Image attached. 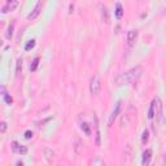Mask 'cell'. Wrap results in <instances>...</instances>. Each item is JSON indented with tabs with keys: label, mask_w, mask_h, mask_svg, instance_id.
Listing matches in <instances>:
<instances>
[{
	"label": "cell",
	"mask_w": 166,
	"mask_h": 166,
	"mask_svg": "<svg viewBox=\"0 0 166 166\" xmlns=\"http://www.w3.org/2000/svg\"><path fill=\"white\" fill-rule=\"evenodd\" d=\"M141 71H143L141 66H135V68L130 69L129 71H126V73L118 75L116 78V84L117 86H122V84H129V83L135 82L141 75Z\"/></svg>",
	"instance_id": "6da1fadb"
},
{
	"label": "cell",
	"mask_w": 166,
	"mask_h": 166,
	"mask_svg": "<svg viewBox=\"0 0 166 166\" xmlns=\"http://www.w3.org/2000/svg\"><path fill=\"white\" fill-rule=\"evenodd\" d=\"M101 90V82H100V78L97 75H93L91 78V83H90V91H91L92 95H99Z\"/></svg>",
	"instance_id": "7a4b0ae2"
},
{
	"label": "cell",
	"mask_w": 166,
	"mask_h": 166,
	"mask_svg": "<svg viewBox=\"0 0 166 166\" xmlns=\"http://www.w3.org/2000/svg\"><path fill=\"white\" fill-rule=\"evenodd\" d=\"M152 149H146L143 152V157H141V165L143 166H148L149 165V162H150V160H152Z\"/></svg>",
	"instance_id": "3957f363"
},
{
	"label": "cell",
	"mask_w": 166,
	"mask_h": 166,
	"mask_svg": "<svg viewBox=\"0 0 166 166\" xmlns=\"http://www.w3.org/2000/svg\"><path fill=\"white\" fill-rule=\"evenodd\" d=\"M121 107H122V101H117V104H116V108H114V110H113V113H112V116H110V118H109V126L113 125V122H114V119L118 117V114L121 113Z\"/></svg>",
	"instance_id": "277c9868"
},
{
	"label": "cell",
	"mask_w": 166,
	"mask_h": 166,
	"mask_svg": "<svg viewBox=\"0 0 166 166\" xmlns=\"http://www.w3.org/2000/svg\"><path fill=\"white\" fill-rule=\"evenodd\" d=\"M40 11H42V1H38L37 5H35V8L31 11V13L28 14V20H35L39 16Z\"/></svg>",
	"instance_id": "5b68a950"
},
{
	"label": "cell",
	"mask_w": 166,
	"mask_h": 166,
	"mask_svg": "<svg viewBox=\"0 0 166 166\" xmlns=\"http://www.w3.org/2000/svg\"><path fill=\"white\" fill-rule=\"evenodd\" d=\"M12 150L16 153H20V155H26V153H28V148L23 147V146H20L17 141H13V143H12Z\"/></svg>",
	"instance_id": "8992f818"
},
{
	"label": "cell",
	"mask_w": 166,
	"mask_h": 166,
	"mask_svg": "<svg viewBox=\"0 0 166 166\" xmlns=\"http://www.w3.org/2000/svg\"><path fill=\"white\" fill-rule=\"evenodd\" d=\"M153 102H155V113L158 118H161L162 116V102L160 100V97H155L153 99Z\"/></svg>",
	"instance_id": "52a82bcc"
},
{
	"label": "cell",
	"mask_w": 166,
	"mask_h": 166,
	"mask_svg": "<svg viewBox=\"0 0 166 166\" xmlns=\"http://www.w3.org/2000/svg\"><path fill=\"white\" fill-rule=\"evenodd\" d=\"M17 5H18V1H17V0H12V1H7V4H5L4 7L1 8V12H3V13H7L8 11H14V9H16Z\"/></svg>",
	"instance_id": "ba28073f"
},
{
	"label": "cell",
	"mask_w": 166,
	"mask_h": 166,
	"mask_svg": "<svg viewBox=\"0 0 166 166\" xmlns=\"http://www.w3.org/2000/svg\"><path fill=\"white\" fill-rule=\"evenodd\" d=\"M136 38H138V31L136 30H130V31L127 32V43H129L130 47L135 43Z\"/></svg>",
	"instance_id": "9c48e42d"
},
{
	"label": "cell",
	"mask_w": 166,
	"mask_h": 166,
	"mask_svg": "<svg viewBox=\"0 0 166 166\" xmlns=\"http://www.w3.org/2000/svg\"><path fill=\"white\" fill-rule=\"evenodd\" d=\"M101 18H102V21H104L105 23H107V25H109V23H110L109 11H108V8H107V7H104V5L101 7Z\"/></svg>",
	"instance_id": "30bf717a"
},
{
	"label": "cell",
	"mask_w": 166,
	"mask_h": 166,
	"mask_svg": "<svg viewBox=\"0 0 166 166\" xmlns=\"http://www.w3.org/2000/svg\"><path fill=\"white\" fill-rule=\"evenodd\" d=\"M123 16V8H122V4L121 3H117L116 4V17L117 18H122Z\"/></svg>",
	"instance_id": "8fae6325"
},
{
	"label": "cell",
	"mask_w": 166,
	"mask_h": 166,
	"mask_svg": "<svg viewBox=\"0 0 166 166\" xmlns=\"http://www.w3.org/2000/svg\"><path fill=\"white\" fill-rule=\"evenodd\" d=\"M53 155H55V153H53L52 149H48V148H46V149H44V157H46L48 161H52Z\"/></svg>",
	"instance_id": "7c38bea8"
},
{
	"label": "cell",
	"mask_w": 166,
	"mask_h": 166,
	"mask_svg": "<svg viewBox=\"0 0 166 166\" xmlns=\"http://www.w3.org/2000/svg\"><path fill=\"white\" fill-rule=\"evenodd\" d=\"M155 116H156V113H155V102L152 101V104H150V107H149V110H148V118L152 119V118H155Z\"/></svg>",
	"instance_id": "4fadbf2b"
},
{
	"label": "cell",
	"mask_w": 166,
	"mask_h": 166,
	"mask_svg": "<svg viewBox=\"0 0 166 166\" xmlns=\"http://www.w3.org/2000/svg\"><path fill=\"white\" fill-rule=\"evenodd\" d=\"M81 129L86 132V135H91V130H90V126H88V123L87 122H83L82 125H81Z\"/></svg>",
	"instance_id": "5bb4252c"
},
{
	"label": "cell",
	"mask_w": 166,
	"mask_h": 166,
	"mask_svg": "<svg viewBox=\"0 0 166 166\" xmlns=\"http://www.w3.org/2000/svg\"><path fill=\"white\" fill-rule=\"evenodd\" d=\"M38 65H39V57H35V59L32 60L31 66H30V70H31V71H35V70H37V68H38Z\"/></svg>",
	"instance_id": "9a60e30c"
},
{
	"label": "cell",
	"mask_w": 166,
	"mask_h": 166,
	"mask_svg": "<svg viewBox=\"0 0 166 166\" xmlns=\"http://www.w3.org/2000/svg\"><path fill=\"white\" fill-rule=\"evenodd\" d=\"M34 47H35V40H34V39H31V40H29L28 43H26L25 51H30V49H32Z\"/></svg>",
	"instance_id": "2e32d148"
},
{
	"label": "cell",
	"mask_w": 166,
	"mask_h": 166,
	"mask_svg": "<svg viewBox=\"0 0 166 166\" xmlns=\"http://www.w3.org/2000/svg\"><path fill=\"white\" fill-rule=\"evenodd\" d=\"M12 35H13V23H11V25L8 26V30H7V34H5V37H7V39H11Z\"/></svg>",
	"instance_id": "e0dca14e"
},
{
	"label": "cell",
	"mask_w": 166,
	"mask_h": 166,
	"mask_svg": "<svg viewBox=\"0 0 166 166\" xmlns=\"http://www.w3.org/2000/svg\"><path fill=\"white\" fill-rule=\"evenodd\" d=\"M148 139H149V131H148V130H144V131H143V136H141V141L146 144L148 141Z\"/></svg>",
	"instance_id": "ac0fdd59"
},
{
	"label": "cell",
	"mask_w": 166,
	"mask_h": 166,
	"mask_svg": "<svg viewBox=\"0 0 166 166\" xmlns=\"http://www.w3.org/2000/svg\"><path fill=\"white\" fill-rule=\"evenodd\" d=\"M22 70V59L17 60V69H16V74H20Z\"/></svg>",
	"instance_id": "d6986e66"
},
{
	"label": "cell",
	"mask_w": 166,
	"mask_h": 166,
	"mask_svg": "<svg viewBox=\"0 0 166 166\" xmlns=\"http://www.w3.org/2000/svg\"><path fill=\"white\" fill-rule=\"evenodd\" d=\"M100 144H101V141H100V130H99V126H97V129H96V146L100 147Z\"/></svg>",
	"instance_id": "ffe728a7"
},
{
	"label": "cell",
	"mask_w": 166,
	"mask_h": 166,
	"mask_svg": "<svg viewBox=\"0 0 166 166\" xmlns=\"http://www.w3.org/2000/svg\"><path fill=\"white\" fill-rule=\"evenodd\" d=\"M3 97H4V101H5V102H7V104H8V105H11V104H12V102H13V99H12V97H11V96H9V95H8V93H5V95H3Z\"/></svg>",
	"instance_id": "44dd1931"
},
{
	"label": "cell",
	"mask_w": 166,
	"mask_h": 166,
	"mask_svg": "<svg viewBox=\"0 0 166 166\" xmlns=\"http://www.w3.org/2000/svg\"><path fill=\"white\" fill-rule=\"evenodd\" d=\"M5 131H7V122H1L0 123V132L4 134Z\"/></svg>",
	"instance_id": "7402d4cb"
},
{
	"label": "cell",
	"mask_w": 166,
	"mask_h": 166,
	"mask_svg": "<svg viewBox=\"0 0 166 166\" xmlns=\"http://www.w3.org/2000/svg\"><path fill=\"white\" fill-rule=\"evenodd\" d=\"M25 138H26V139H31V138H32V131L28 130V131L25 132Z\"/></svg>",
	"instance_id": "603a6c76"
},
{
	"label": "cell",
	"mask_w": 166,
	"mask_h": 166,
	"mask_svg": "<svg viewBox=\"0 0 166 166\" xmlns=\"http://www.w3.org/2000/svg\"><path fill=\"white\" fill-rule=\"evenodd\" d=\"M73 9H74V5H73V4H70V11H69V12L71 13V12H73Z\"/></svg>",
	"instance_id": "cb8c5ba5"
},
{
	"label": "cell",
	"mask_w": 166,
	"mask_h": 166,
	"mask_svg": "<svg viewBox=\"0 0 166 166\" xmlns=\"http://www.w3.org/2000/svg\"><path fill=\"white\" fill-rule=\"evenodd\" d=\"M16 166H23V164H22V162H21V161H18V162H17V164H16Z\"/></svg>",
	"instance_id": "d4e9b609"
}]
</instances>
